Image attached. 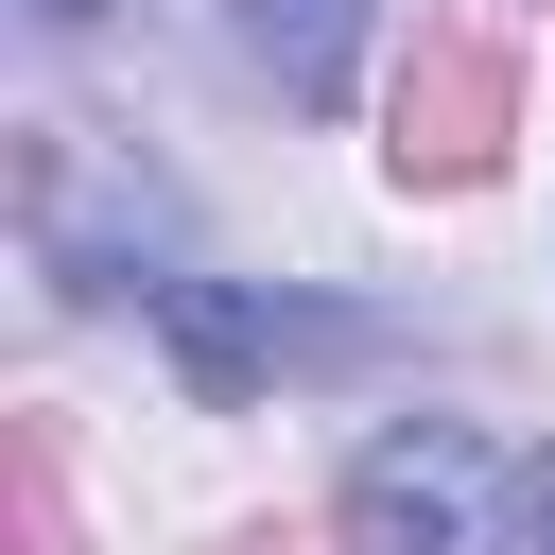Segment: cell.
Here are the masks:
<instances>
[{
    "label": "cell",
    "instance_id": "5b68a950",
    "mask_svg": "<svg viewBox=\"0 0 555 555\" xmlns=\"http://www.w3.org/2000/svg\"><path fill=\"white\" fill-rule=\"evenodd\" d=\"M225 555H330V538H295V520H260V538H225Z\"/></svg>",
    "mask_w": 555,
    "mask_h": 555
},
{
    "label": "cell",
    "instance_id": "3957f363",
    "mask_svg": "<svg viewBox=\"0 0 555 555\" xmlns=\"http://www.w3.org/2000/svg\"><path fill=\"white\" fill-rule=\"evenodd\" d=\"M260 69H278V104H330L347 87V52H364V0H208Z\"/></svg>",
    "mask_w": 555,
    "mask_h": 555
},
{
    "label": "cell",
    "instance_id": "277c9868",
    "mask_svg": "<svg viewBox=\"0 0 555 555\" xmlns=\"http://www.w3.org/2000/svg\"><path fill=\"white\" fill-rule=\"evenodd\" d=\"M0 555H87L69 468H52V416H0Z\"/></svg>",
    "mask_w": 555,
    "mask_h": 555
},
{
    "label": "cell",
    "instance_id": "8992f818",
    "mask_svg": "<svg viewBox=\"0 0 555 555\" xmlns=\"http://www.w3.org/2000/svg\"><path fill=\"white\" fill-rule=\"evenodd\" d=\"M52 17H104V0H52Z\"/></svg>",
    "mask_w": 555,
    "mask_h": 555
},
{
    "label": "cell",
    "instance_id": "7a4b0ae2",
    "mask_svg": "<svg viewBox=\"0 0 555 555\" xmlns=\"http://www.w3.org/2000/svg\"><path fill=\"white\" fill-rule=\"evenodd\" d=\"M399 139V191H468V173H503V139H520V52L486 35V17H434L416 52H399V104H382Z\"/></svg>",
    "mask_w": 555,
    "mask_h": 555
},
{
    "label": "cell",
    "instance_id": "52a82bcc",
    "mask_svg": "<svg viewBox=\"0 0 555 555\" xmlns=\"http://www.w3.org/2000/svg\"><path fill=\"white\" fill-rule=\"evenodd\" d=\"M538 503H555V451H538Z\"/></svg>",
    "mask_w": 555,
    "mask_h": 555
},
{
    "label": "cell",
    "instance_id": "6da1fadb",
    "mask_svg": "<svg viewBox=\"0 0 555 555\" xmlns=\"http://www.w3.org/2000/svg\"><path fill=\"white\" fill-rule=\"evenodd\" d=\"M347 555H555V503H538V468H503L486 434L416 416V434H382V451L347 468Z\"/></svg>",
    "mask_w": 555,
    "mask_h": 555
}]
</instances>
